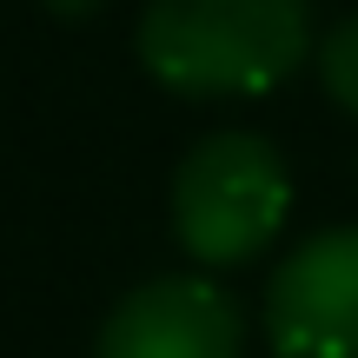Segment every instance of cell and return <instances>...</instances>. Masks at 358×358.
Segmentation results:
<instances>
[{
    "instance_id": "cell-1",
    "label": "cell",
    "mask_w": 358,
    "mask_h": 358,
    "mask_svg": "<svg viewBox=\"0 0 358 358\" xmlns=\"http://www.w3.org/2000/svg\"><path fill=\"white\" fill-rule=\"evenodd\" d=\"M146 73L192 100L272 93L312 47L306 0H153L133 34Z\"/></svg>"
},
{
    "instance_id": "cell-2",
    "label": "cell",
    "mask_w": 358,
    "mask_h": 358,
    "mask_svg": "<svg viewBox=\"0 0 358 358\" xmlns=\"http://www.w3.org/2000/svg\"><path fill=\"white\" fill-rule=\"evenodd\" d=\"M292 179L259 133H206L173 173V232L199 266H239L285 226Z\"/></svg>"
},
{
    "instance_id": "cell-3",
    "label": "cell",
    "mask_w": 358,
    "mask_h": 358,
    "mask_svg": "<svg viewBox=\"0 0 358 358\" xmlns=\"http://www.w3.org/2000/svg\"><path fill=\"white\" fill-rule=\"evenodd\" d=\"M266 338L285 358H358V226L319 232L279 266Z\"/></svg>"
},
{
    "instance_id": "cell-4",
    "label": "cell",
    "mask_w": 358,
    "mask_h": 358,
    "mask_svg": "<svg viewBox=\"0 0 358 358\" xmlns=\"http://www.w3.org/2000/svg\"><path fill=\"white\" fill-rule=\"evenodd\" d=\"M245 319L213 279H153L133 285L100 325L93 358H239Z\"/></svg>"
},
{
    "instance_id": "cell-5",
    "label": "cell",
    "mask_w": 358,
    "mask_h": 358,
    "mask_svg": "<svg viewBox=\"0 0 358 358\" xmlns=\"http://www.w3.org/2000/svg\"><path fill=\"white\" fill-rule=\"evenodd\" d=\"M319 80H325V93H332V100L358 120V13L325 34V47H319Z\"/></svg>"
},
{
    "instance_id": "cell-6",
    "label": "cell",
    "mask_w": 358,
    "mask_h": 358,
    "mask_svg": "<svg viewBox=\"0 0 358 358\" xmlns=\"http://www.w3.org/2000/svg\"><path fill=\"white\" fill-rule=\"evenodd\" d=\"M40 7H47V13H60V20H80V13H93L100 0H40Z\"/></svg>"
}]
</instances>
